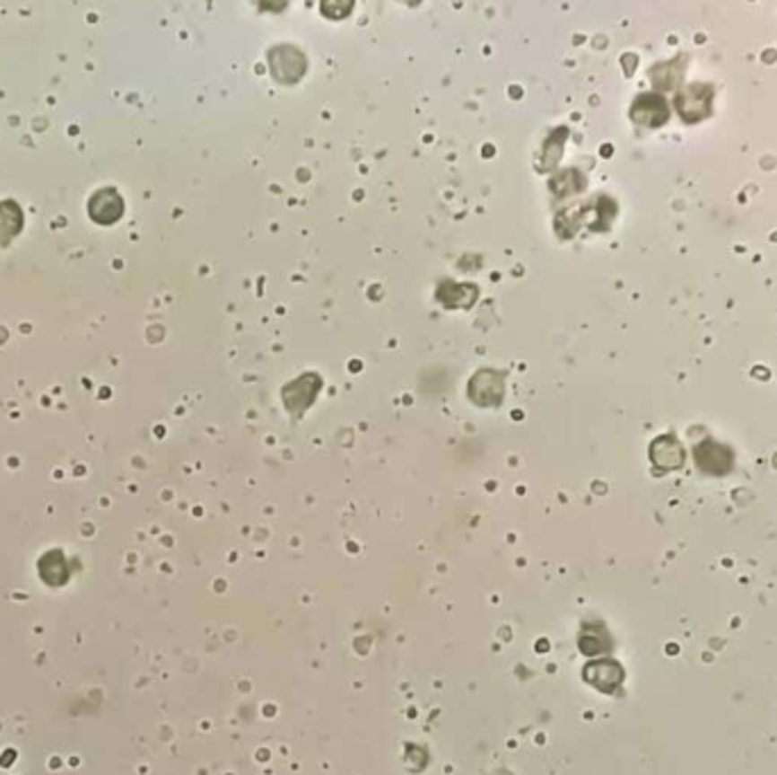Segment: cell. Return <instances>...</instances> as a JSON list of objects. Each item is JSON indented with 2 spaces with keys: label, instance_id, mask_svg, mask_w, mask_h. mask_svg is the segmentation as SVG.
Returning a JSON list of instances; mask_svg holds the SVG:
<instances>
[{
  "label": "cell",
  "instance_id": "cell-1",
  "mask_svg": "<svg viewBox=\"0 0 777 775\" xmlns=\"http://www.w3.org/2000/svg\"><path fill=\"white\" fill-rule=\"evenodd\" d=\"M677 110L685 121H700L712 112V87L704 84H691L689 89L677 96Z\"/></svg>",
  "mask_w": 777,
  "mask_h": 775
},
{
  "label": "cell",
  "instance_id": "cell-2",
  "mask_svg": "<svg viewBox=\"0 0 777 775\" xmlns=\"http://www.w3.org/2000/svg\"><path fill=\"white\" fill-rule=\"evenodd\" d=\"M632 119L643 126H661L668 119V105L657 93H646L639 96L632 107Z\"/></svg>",
  "mask_w": 777,
  "mask_h": 775
}]
</instances>
